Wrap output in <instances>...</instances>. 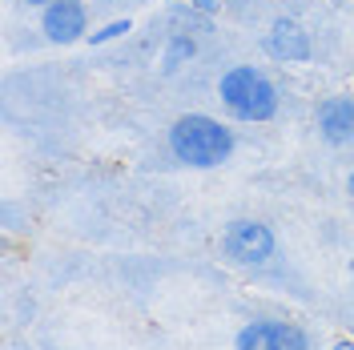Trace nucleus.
Wrapping results in <instances>:
<instances>
[{"mask_svg": "<svg viewBox=\"0 0 354 350\" xmlns=\"http://www.w3.org/2000/svg\"><path fill=\"white\" fill-rule=\"evenodd\" d=\"M169 154L189 169H214L234 154V129H225L218 117L185 113L169 125Z\"/></svg>", "mask_w": 354, "mask_h": 350, "instance_id": "1", "label": "nucleus"}, {"mask_svg": "<svg viewBox=\"0 0 354 350\" xmlns=\"http://www.w3.org/2000/svg\"><path fill=\"white\" fill-rule=\"evenodd\" d=\"M218 97L225 113L234 121H245V125H262V121H274L278 113V89L266 77L262 68L254 65H234L221 73L218 81Z\"/></svg>", "mask_w": 354, "mask_h": 350, "instance_id": "2", "label": "nucleus"}, {"mask_svg": "<svg viewBox=\"0 0 354 350\" xmlns=\"http://www.w3.org/2000/svg\"><path fill=\"white\" fill-rule=\"evenodd\" d=\"M278 250V238L266 221L234 218L221 230V258L234 266H266Z\"/></svg>", "mask_w": 354, "mask_h": 350, "instance_id": "3", "label": "nucleus"}, {"mask_svg": "<svg viewBox=\"0 0 354 350\" xmlns=\"http://www.w3.org/2000/svg\"><path fill=\"white\" fill-rule=\"evenodd\" d=\"M234 350H310V334L294 322L258 318V322H245L238 330Z\"/></svg>", "mask_w": 354, "mask_h": 350, "instance_id": "4", "label": "nucleus"}, {"mask_svg": "<svg viewBox=\"0 0 354 350\" xmlns=\"http://www.w3.org/2000/svg\"><path fill=\"white\" fill-rule=\"evenodd\" d=\"M266 53L274 61H282V65H306L314 44H310V33L298 21L278 17V21L270 24V33H266Z\"/></svg>", "mask_w": 354, "mask_h": 350, "instance_id": "5", "label": "nucleus"}, {"mask_svg": "<svg viewBox=\"0 0 354 350\" xmlns=\"http://www.w3.org/2000/svg\"><path fill=\"white\" fill-rule=\"evenodd\" d=\"M41 28H44V37H48L53 44L81 41L85 28H88L85 4H81V0H53V4L41 12Z\"/></svg>", "mask_w": 354, "mask_h": 350, "instance_id": "6", "label": "nucleus"}, {"mask_svg": "<svg viewBox=\"0 0 354 350\" xmlns=\"http://www.w3.org/2000/svg\"><path fill=\"white\" fill-rule=\"evenodd\" d=\"M314 121H318V137L326 145H334V149L354 145V97H326L314 113Z\"/></svg>", "mask_w": 354, "mask_h": 350, "instance_id": "7", "label": "nucleus"}, {"mask_svg": "<svg viewBox=\"0 0 354 350\" xmlns=\"http://www.w3.org/2000/svg\"><path fill=\"white\" fill-rule=\"evenodd\" d=\"M194 53H198L194 37H181V33H177V37H169V48H165V61H161V65H165V73H174V68H181V61H189Z\"/></svg>", "mask_w": 354, "mask_h": 350, "instance_id": "8", "label": "nucleus"}, {"mask_svg": "<svg viewBox=\"0 0 354 350\" xmlns=\"http://www.w3.org/2000/svg\"><path fill=\"white\" fill-rule=\"evenodd\" d=\"M121 33H129V21H113V24H105L101 33H88V41H93V44H105V41H113V37H121Z\"/></svg>", "mask_w": 354, "mask_h": 350, "instance_id": "9", "label": "nucleus"}, {"mask_svg": "<svg viewBox=\"0 0 354 350\" xmlns=\"http://www.w3.org/2000/svg\"><path fill=\"white\" fill-rule=\"evenodd\" d=\"M194 8H198V12H205V17H209V12H218V8H221V0H194Z\"/></svg>", "mask_w": 354, "mask_h": 350, "instance_id": "10", "label": "nucleus"}, {"mask_svg": "<svg viewBox=\"0 0 354 350\" xmlns=\"http://www.w3.org/2000/svg\"><path fill=\"white\" fill-rule=\"evenodd\" d=\"M334 350H354V342H351V338H338V342H334Z\"/></svg>", "mask_w": 354, "mask_h": 350, "instance_id": "11", "label": "nucleus"}, {"mask_svg": "<svg viewBox=\"0 0 354 350\" xmlns=\"http://www.w3.org/2000/svg\"><path fill=\"white\" fill-rule=\"evenodd\" d=\"M24 4H37V8H48V4H53V0H24Z\"/></svg>", "mask_w": 354, "mask_h": 350, "instance_id": "12", "label": "nucleus"}, {"mask_svg": "<svg viewBox=\"0 0 354 350\" xmlns=\"http://www.w3.org/2000/svg\"><path fill=\"white\" fill-rule=\"evenodd\" d=\"M346 190H351V201H354V169H351V181H346Z\"/></svg>", "mask_w": 354, "mask_h": 350, "instance_id": "13", "label": "nucleus"}]
</instances>
